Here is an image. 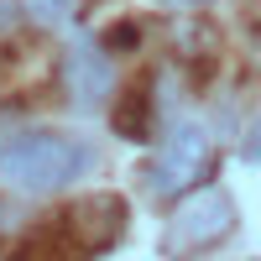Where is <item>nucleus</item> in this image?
Masks as SVG:
<instances>
[{
    "instance_id": "423d86ee",
    "label": "nucleus",
    "mask_w": 261,
    "mask_h": 261,
    "mask_svg": "<svg viewBox=\"0 0 261 261\" xmlns=\"http://www.w3.org/2000/svg\"><path fill=\"white\" fill-rule=\"evenodd\" d=\"M246 157H251V162H261V120L251 125V136H246Z\"/></svg>"
},
{
    "instance_id": "f257e3e1",
    "label": "nucleus",
    "mask_w": 261,
    "mask_h": 261,
    "mask_svg": "<svg viewBox=\"0 0 261 261\" xmlns=\"http://www.w3.org/2000/svg\"><path fill=\"white\" fill-rule=\"evenodd\" d=\"M94 172V146L73 130H21L0 146V183L16 193H58Z\"/></svg>"
},
{
    "instance_id": "0eeeda50",
    "label": "nucleus",
    "mask_w": 261,
    "mask_h": 261,
    "mask_svg": "<svg viewBox=\"0 0 261 261\" xmlns=\"http://www.w3.org/2000/svg\"><path fill=\"white\" fill-rule=\"evenodd\" d=\"M172 6H209V0H172Z\"/></svg>"
},
{
    "instance_id": "20e7f679",
    "label": "nucleus",
    "mask_w": 261,
    "mask_h": 261,
    "mask_svg": "<svg viewBox=\"0 0 261 261\" xmlns=\"http://www.w3.org/2000/svg\"><path fill=\"white\" fill-rule=\"evenodd\" d=\"M63 89H68V99L84 105V110H94V105L110 99L115 68H110V58H105L89 37H73L68 53H63Z\"/></svg>"
},
{
    "instance_id": "39448f33",
    "label": "nucleus",
    "mask_w": 261,
    "mask_h": 261,
    "mask_svg": "<svg viewBox=\"0 0 261 261\" xmlns=\"http://www.w3.org/2000/svg\"><path fill=\"white\" fill-rule=\"evenodd\" d=\"M21 6H27L37 21H47V27H63V21L73 16V6H79V0H21Z\"/></svg>"
},
{
    "instance_id": "7ed1b4c3",
    "label": "nucleus",
    "mask_w": 261,
    "mask_h": 261,
    "mask_svg": "<svg viewBox=\"0 0 261 261\" xmlns=\"http://www.w3.org/2000/svg\"><path fill=\"white\" fill-rule=\"evenodd\" d=\"M235 230V204L225 188H199L193 199H183V209L172 214L167 225V256H199L209 246H220L225 235Z\"/></svg>"
},
{
    "instance_id": "f03ea898",
    "label": "nucleus",
    "mask_w": 261,
    "mask_h": 261,
    "mask_svg": "<svg viewBox=\"0 0 261 261\" xmlns=\"http://www.w3.org/2000/svg\"><path fill=\"white\" fill-rule=\"evenodd\" d=\"M209 162H214V141H209V125L199 120H178L162 136L157 157L146 167V193L151 199H178V193H193L209 178Z\"/></svg>"
}]
</instances>
